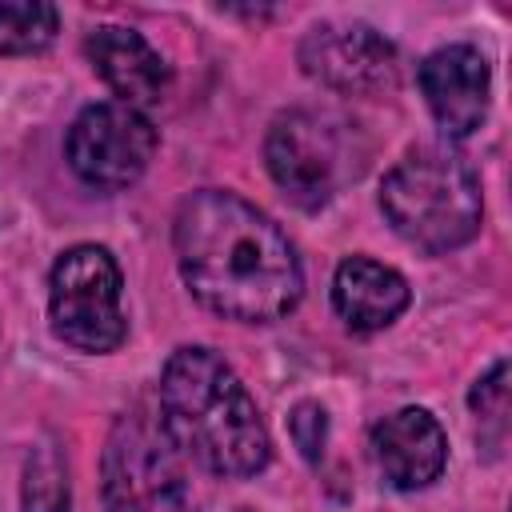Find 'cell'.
Wrapping results in <instances>:
<instances>
[{"label": "cell", "mask_w": 512, "mask_h": 512, "mask_svg": "<svg viewBox=\"0 0 512 512\" xmlns=\"http://www.w3.org/2000/svg\"><path fill=\"white\" fill-rule=\"evenodd\" d=\"M56 8L40 0H20V4H0V56H28L52 44L56 36Z\"/></svg>", "instance_id": "cell-13"}, {"label": "cell", "mask_w": 512, "mask_h": 512, "mask_svg": "<svg viewBox=\"0 0 512 512\" xmlns=\"http://www.w3.org/2000/svg\"><path fill=\"white\" fill-rule=\"evenodd\" d=\"M264 160L284 196L300 208H324L344 180V144L328 116L292 108L272 120Z\"/></svg>", "instance_id": "cell-7"}, {"label": "cell", "mask_w": 512, "mask_h": 512, "mask_svg": "<svg viewBox=\"0 0 512 512\" xmlns=\"http://www.w3.org/2000/svg\"><path fill=\"white\" fill-rule=\"evenodd\" d=\"M468 404H472V412H476L480 424L504 428V416H508V360H496V364L472 384Z\"/></svg>", "instance_id": "cell-15"}, {"label": "cell", "mask_w": 512, "mask_h": 512, "mask_svg": "<svg viewBox=\"0 0 512 512\" xmlns=\"http://www.w3.org/2000/svg\"><path fill=\"white\" fill-rule=\"evenodd\" d=\"M104 512H188V456L160 416L128 412L116 420L100 460Z\"/></svg>", "instance_id": "cell-4"}, {"label": "cell", "mask_w": 512, "mask_h": 512, "mask_svg": "<svg viewBox=\"0 0 512 512\" xmlns=\"http://www.w3.org/2000/svg\"><path fill=\"white\" fill-rule=\"evenodd\" d=\"M20 504L24 512H68V476L56 452L40 448L36 456H28L20 480Z\"/></svg>", "instance_id": "cell-14"}, {"label": "cell", "mask_w": 512, "mask_h": 512, "mask_svg": "<svg viewBox=\"0 0 512 512\" xmlns=\"http://www.w3.org/2000/svg\"><path fill=\"white\" fill-rule=\"evenodd\" d=\"M84 48L100 80L120 96V104L148 108L168 92V64L140 32L120 24H100L92 28Z\"/></svg>", "instance_id": "cell-11"}, {"label": "cell", "mask_w": 512, "mask_h": 512, "mask_svg": "<svg viewBox=\"0 0 512 512\" xmlns=\"http://www.w3.org/2000/svg\"><path fill=\"white\" fill-rule=\"evenodd\" d=\"M156 152V128L140 108L104 100L84 108L68 128V164L72 172L104 192L128 188L144 176Z\"/></svg>", "instance_id": "cell-6"}, {"label": "cell", "mask_w": 512, "mask_h": 512, "mask_svg": "<svg viewBox=\"0 0 512 512\" xmlns=\"http://www.w3.org/2000/svg\"><path fill=\"white\" fill-rule=\"evenodd\" d=\"M380 208L412 248L452 252L476 236L484 200L476 172L460 156L444 148H416L384 176Z\"/></svg>", "instance_id": "cell-3"}, {"label": "cell", "mask_w": 512, "mask_h": 512, "mask_svg": "<svg viewBox=\"0 0 512 512\" xmlns=\"http://www.w3.org/2000/svg\"><path fill=\"white\" fill-rule=\"evenodd\" d=\"M288 428H292V440H296L300 456L316 464V460H320V452H324V436H328V416H324V408H320V404H312V400L296 404V408H292Z\"/></svg>", "instance_id": "cell-16"}, {"label": "cell", "mask_w": 512, "mask_h": 512, "mask_svg": "<svg viewBox=\"0 0 512 512\" xmlns=\"http://www.w3.org/2000/svg\"><path fill=\"white\" fill-rule=\"evenodd\" d=\"M488 88L492 72L480 48L472 44H448L436 48L420 64V92L428 100V112L448 136H468L488 116Z\"/></svg>", "instance_id": "cell-9"}, {"label": "cell", "mask_w": 512, "mask_h": 512, "mask_svg": "<svg viewBox=\"0 0 512 512\" xmlns=\"http://www.w3.org/2000/svg\"><path fill=\"white\" fill-rule=\"evenodd\" d=\"M300 64L312 80L352 92L376 96L388 92L400 76L396 48L368 24H316L300 40Z\"/></svg>", "instance_id": "cell-8"}, {"label": "cell", "mask_w": 512, "mask_h": 512, "mask_svg": "<svg viewBox=\"0 0 512 512\" xmlns=\"http://www.w3.org/2000/svg\"><path fill=\"white\" fill-rule=\"evenodd\" d=\"M160 420L180 452L216 476H256L268 456V428L256 400L212 348H176L160 372Z\"/></svg>", "instance_id": "cell-2"}, {"label": "cell", "mask_w": 512, "mask_h": 512, "mask_svg": "<svg viewBox=\"0 0 512 512\" xmlns=\"http://www.w3.org/2000/svg\"><path fill=\"white\" fill-rule=\"evenodd\" d=\"M172 240L188 292L228 320H280L304 292V272L288 236L236 192H192L176 212Z\"/></svg>", "instance_id": "cell-1"}, {"label": "cell", "mask_w": 512, "mask_h": 512, "mask_svg": "<svg viewBox=\"0 0 512 512\" xmlns=\"http://www.w3.org/2000/svg\"><path fill=\"white\" fill-rule=\"evenodd\" d=\"M124 280L108 248L76 244L48 276V316L52 332L80 352H112L124 332Z\"/></svg>", "instance_id": "cell-5"}, {"label": "cell", "mask_w": 512, "mask_h": 512, "mask_svg": "<svg viewBox=\"0 0 512 512\" xmlns=\"http://www.w3.org/2000/svg\"><path fill=\"white\" fill-rule=\"evenodd\" d=\"M372 456H376L380 476L392 488L416 492V488H428L432 480H440V472L448 464V440L432 412L400 408L372 428Z\"/></svg>", "instance_id": "cell-10"}, {"label": "cell", "mask_w": 512, "mask_h": 512, "mask_svg": "<svg viewBox=\"0 0 512 512\" xmlns=\"http://www.w3.org/2000/svg\"><path fill=\"white\" fill-rule=\"evenodd\" d=\"M408 280L368 256L340 260L332 276V304L352 332H380L408 308Z\"/></svg>", "instance_id": "cell-12"}]
</instances>
